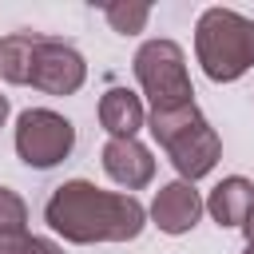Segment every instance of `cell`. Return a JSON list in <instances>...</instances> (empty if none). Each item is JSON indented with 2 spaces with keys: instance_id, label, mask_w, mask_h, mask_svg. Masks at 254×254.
I'll return each mask as SVG.
<instances>
[{
  "instance_id": "8fae6325",
  "label": "cell",
  "mask_w": 254,
  "mask_h": 254,
  "mask_svg": "<svg viewBox=\"0 0 254 254\" xmlns=\"http://www.w3.org/2000/svg\"><path fill=\"white\" fill-rule=\"evenodd\" d=\"M40 32H8L0 40V75L8 83H28L32 79V60L40 48Z\"/></svg>"
},
{
  "instance_id": "7a4b0ae2",
  "label": "cell",
  "mask_w": 254,
  "mask_h": 254,
  "mask_svg": "<svg viewBox=\"0 0 254 254\" xmlns=\"http://www.w3.org/2000/svg\"><path fill=\"white\" fill-rule=\"evenodd\" d=\"M194 56L214 83H234L254 67V20L234 8H206L194 24Z\"/></svg>"
},
{
  "instance_id": "7c38bea8",
  "label": "cell",
  "mask_w": 254,
  "mask_h": 254,
  "mask_svg": "<svg viewBox=\"0 0 254 254\" xmlns=\"http://www.w3.org/2000/svg\"><path fill=\"white\" fill-rule=\"evenodd\" d=\"M103 16H107V24H111L115 32L135 36V32L147 28V20H151V4H143V0H127V4H123V0H119V4H107Z\"/></svg>"
},
{
  "instance_id": "5bb4252c",
  "label": "cell",
  "mask_w": 254,
  "mask_h": 254,
  "mask_svg": "<svg viewBox=\"0 0 254 254\" xmlns=\"http://www.w3.org/2000/svg\"><path fill=\"white\" fill-rule=\"evenodd\" d=\"M24 222H28L24 198H20L16 190L0 187V234H16V230H24Z\"/></svg>"
},
{
  "instance_id": "ba28073f",
  "label": "cell",
  "mask_w": 254,
  "mask_h": 254,
  "mask_svg": "<svg viewBox=\"0 0 254 254\" xmlns=\"http://www.w3.org/2000/svg\"><path fill=\"white\" fill-rule=\"evenodd\" d=\"M103 171L127 187V190H143L155 179V159L139 139H107L103 143Z\"/></svg>"
},
{
  "instance_id": "277c9868",
  "label": "cell",
  "mask_w": 254,
  "mask_h": 254,
  "mask_svg": "<svg viewBox=\"0 0 254 254\" xmlns=\"http://www.w3.org/2000/svg\"><path fill=\"white\" fill-rule=\"evenodd\" d=\"M135 79L151 99V111H171L194 103V87L187 75V56L175 40H147L135 52Z\"/></svg>"
},
{
  "instance_id": "52a82bcc",
  "label": "cell",
  "mask_w": 254,
  "mask_h": 254,
  "mask_svg": "<svg viewBox=\"0 0 254 254\" xmlns=\"http://www.w3.org/2000/svg\"><path fill=\"white\" fill-rule=\"evenodd\" d=\"M202 210H206L202 194L194 190V183H183V179L159 187L155 202H151V218H155V226L163 234H187V230H194L198 218H202Z\"/></svg>"
},
{
  "instance_id": "5b68a950",
  "label": "cell",
  "mask_w": 254,
  "mask_h": 254,
  "mask_svg": "<svg viewBox=\"0 0 254 254\" xmlns=\"http://www.w3.org/2000/svg\"><path fill=\"white\" fill-rule=\"evenodd\" d=\"M75 147V127L52 111V107H28L20 111L16 119V155L36 167V171H48L56 163H64Z\"/></svg>"
},
{
  "instance_id": "30bf717a",
  "label": "cell",
  "mask_w": 254,
  "mask_h": 254,
  "mask_svg": "<svg viewBox=\"0 0 254 254\" xmlns=\"http://www.w3.org/2000/svg\"><path fill=\"white\" fill-rule=\"evenodd\" d=\"M99 123L111 139H135V131L147 123V111L139 103L135 91L127 87H111L103 99H99Z\"/></svg>"
},
{
  "instance_id": "2e32d148",
  "label": "cell",
  "mask_w": 254,
  "mask_h": 254,
  "mask_svg": "<svg viewBox=\"0 0 254 254\" xmlns=\"http://www.w3.org/2000/svg\"><path fill=\"white\" fill-rule=\"evenodd\" d=\"M242 230H246V238L254 242V210H250V218H246V226H242Z\"/></svg>"
},
{
  "instance_id": "8992f818",
  "label": "cell",
  "mask_w": 254,
  "mask_h": 254,
  "mask_svg": "<svg viewBox=\"0 0 254 254\" xmlns=\"http://www.w3.org/2000/svg\"><path fill=\"white\" fill-rule=\"evenodd\" d=\"M83 79H87V64H83V56L71 48V44H64V40H40V48H36V60H32V87L36 91H44V95H75L79 87H83Z\"/></svg>"
},
{
  "instance_id": "e0dca14e",
  "label": "cell",
  "mask_w": 254,
  "mask_h": 254,
  "mask_svg": "<svg viewBox=\"0 0 254 254\" xmlns=\"http://www.w3.org/2000/svg\"><path fill=\"white\" fill-rule=\"evenodd\" d=\"M242 254H254V242H246V250H242Z\"/></svg>"
},
{
  "instance_id": "6da1fadb",
  "label": "cell",
  "mask_w": 254,
  "mask_h": 254,
  "mask_svg": "<svg viewBox=\"0 0 254 254\" xmlns=\"http://www.w3.org/2000/svg\"><path fill=\"white\" fill-rule=\"evenodd\" d=\"M44 218L67 242H131L147 226V210L135 194L103 190L87 179L60 183L44 206Z\"/></svg>"
},
{
  "instance_id": "4fadbf2b",
  "label": "cell",
  "mask_w": 254,
  "mask_h": 254,
  "mask_svg": "<svg viewBox=\"0 0 254 254\" xmlns=\"http://www.w3.org/2000/svg\"><path fill=\"white\" fill-rule=\"evenodd\" d=\"M0 254H64V246H56L52 238L16 230V234H0Z\"/></svg>"
},
{
  "instance_id": "9a60e30c",
  "label": "cell",
  "mask_w": 254,
  "mask_h": 254,
  "mask_svg": "<svg viewBox=\"0 0 254 254\" xmlns=\"http://www.w3.org/2000/svg\"><path fill=\"white\" fill-rule=\"evenodd\" d=\"M4 119H8V95H0V127H4Z\"/></svg>"
},
{
  "instance_id": "3957f363",
  "label": "cell",
  "mask_w": 254,
  "mask_h": 254,
  "mask_svg": "<svg viewBox=\"0 0 254 254\" xmlns=\"http://www.w3.org/2000/svg\"><path fill=\"white\" fill-rule=\"evenodd\" d=\"M147 127H151L155 143L171 155V163L183 175V183H194V179H202V175L214 171V163L222 155V139L202 119V111L194 103L171 107V111H151Z\"/></svg>"
},
{
  "instance_id": "9c48e42d",
  "label": "cell",
  "mask_w": 254,
  "mask_h": 254,
  "mask_svg": "<svg viewBox=\"0 0 254 254\" xmlns=\"http://www.w3.org/2000/svg\"><path fill=\"white\" fill-rule=\"evenodd\" d=\"M206 210H210V218H214L218 226H246V218H250V210H254V183L242 179V175L222 179V183L210 190Z\"/></svg>"
}]
</instances>
